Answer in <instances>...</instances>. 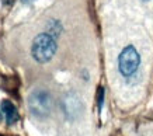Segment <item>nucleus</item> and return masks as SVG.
<instances>
[{
  "instance_id": "nucleus-1",
  "label": "nucleus",
  "mask_w": 153,
  "mask_h": 136,
  "mask_svg": "<svg viewBox=\"0 0 153 136\" xmlns=\"http://www.w3.org/2000/svg\"><path fill=\"white\" fill-rule=\"evenodd\" d=\"M56 52V42L55 38L51 34L42 33L38 34L33 41V48H31V53H33L34 59L39 63H47L53 58Z\"/></svg>"
},
{
  "instance_id": "nucleus-5",
  "label": "nucleus",
  "mask_w": 153,
  "mask_h": 136,
  "mask_svg": "<svg viewBox=\"0 0 153 136\" xmlns=\"http://www.w3.org/2000/svg\"><path fill=\"white\" fill-rule=\"evenodd\" d=\"M102 100H104V89L100 87V90H98V108L100 109L102 107Z\"/></svg>"
},
{
  "instance_id": "nucleus-6",
  "label": "nucleus",
  "mask_w": 153,
  "mask_h": 136,
  "mask_svg": "<svg viewBox=\"0 0 153 136\" xmlns=\"http://www.w3.org/2000/svg\"><path fill=\"white\" fill-rule=\"evenodd\" d=\"M33 1H34V0H21V3H23V4H25V6H30Z\"/></svg>"
},
{
  "instance_id": "nucleus-2",
  "label": "nucleus",
  "mask_w": 153,
  "mask_h": 136,
  "mask_svg": "<svg viewBox=\"0 0 153 136\" xmlns=\"http://www.w3.org/2000/svg\"><path fill=\"white\" fill-rule=\"evenodd\" d=\"M28 108L38 118L48 117L52 111V97L45 90H35L28 97Z\"/></svg>"
},
{
  "instance_id": "nucleus-3",
  "label": "nucleus",
  "mask_w": 153,
  "mask_h": 136,
  "mask_svg": "<svg viewBox=\"0 0 153 136\" xmlns=\"http://www.w3.org/2000/svg\"><path fill=\"white\" fill-rule=\"evenodd\" d=\"M140 65V56L138 51L135 49V47L128 45L122 49V52L118 56V69H120L121 75L129 77L138 70V67Z\"/></svg>"
},
{
  "instance_id": "nucleus-4",
  "label": "nucleus",
  "mask_w": 153,
  "mask_h": 136,
  "mask_svg": "<svg viewBox=\"0 0 153 136\" xmlns=\"http://www.w3.org/2000/svg\"><path fill=\"white\" fill-rule=\"evenodd\" d=\"M0 109H1V112L3 115L6 117L7 119V123H14V122L19 121V112H17V108L14 105L10 100H3L1 104H0Z\"/></svg>"
},
{
  "instance_id": "nucleus-7",
  "label": "nucleus",
  "mask_w": 153,
  "mask_h": 136,
  "mask_svg": "<svg viewBox=\"0 0 153 136\" xmlns=\"http://www.w3.org/2000/svg\"><path fill=\"white\" fill-rule=\"evenodd\" d=\"M143 1H146V0H143Z\"/></svg>"
}]
</instances>
